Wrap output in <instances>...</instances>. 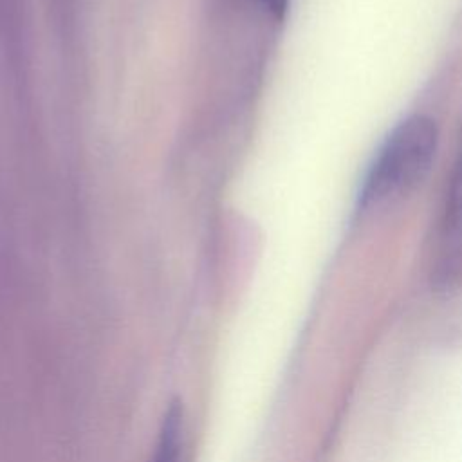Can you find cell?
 Returning <instances> with one entry per match:
<instances>
[{
	"label": "cell",
	"mask_w": 462,
	"mask_h": 462,
	"mask_svg": "<svg viewBox=\"0 0 462 462\" xmlns=\"http://www.w3.org/2000/svg\"><path fill=\"white\" fill-rule=\"evenodd\" d=\"M439 134L426 116L401 121L377 150L359 191V208L375 211L410 195L431 168Z\"/></svg>",
	"instance_id": "obj_1"
},
{
	"label": "cell",
	"mask_w": 462,
	"mask_h": 462,
	"mask_svg": "<svg viewBox=\"0 0 462 462\" xmlns=\"http://www.w3.org/2000/svg\"><path fill=\"white\" fill-rule=\"evenodd\" d=\"M462 274V157L453 171L433 244V276L449 285Z\"/></svg>",
	"instance_id": "obj_2"
},
{
	"label": "cell",
	"mask_w": 462,
	"mask_h": 462,
	"mask_svg": "<svg viewBox=\"0 0 462 462\" xmlns=\"http://www.w3.org/2000/svg\"><path fill=\"white\" fill-rule=\"evenodd\" d=\"M150 462H188L186 419L180 401L170 402L164 411Z\"/></svg>",
	"instance_id": "obj_3"
},
{
	"label": "cell",
	"mask_w": 462,
	"mask_h": 462,
	"mask_svg": "<svg viewBox=\"0 0 462 462\" xmlns=\"http://www.w3.org/2000/svg\"><path fill=\"white\" fill-rule=\"evenodd\" d=\"M287 2L289 0H262V4L274 14V16H282L287 9Z\"/></svg>",
	"instance_id": "obj_4"
}]
</instances>
